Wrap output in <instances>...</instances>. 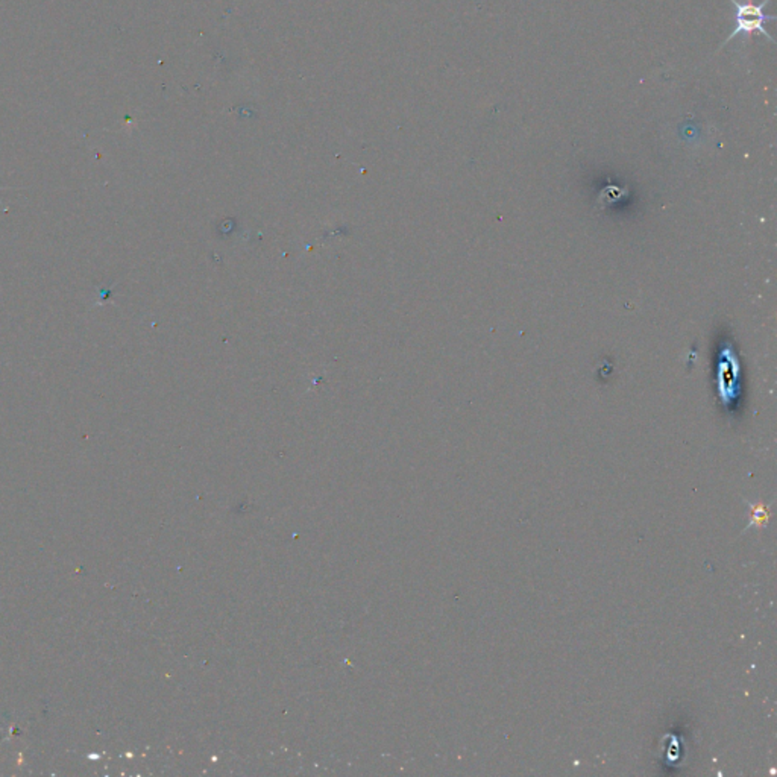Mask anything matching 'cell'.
Listing matches in <instances>:
<instances>
[{"label":"cell","instance_id":"obj_1","mask_svg":"<svg viewBox=\"0 0 777 777\" xmlns=\"http://www.w3.org/2000/svg\"><path fill=\"white\" fill-rule=\"evenodd\" d=\"M730 2H732V5L736 8L735 29L724 40V43L720 46V49H723L726 44H729V41L735 40L736 37L739 36L749 37L753 32H759L762 37L774 43L771 33L767 31V28H765V23L776 20L774 16L765 14V8L770 5L771 0H762V2L758 5L753 2H744V0H730Z\"/></svg>","mask_w":777,"mask_h":777}]
</instances>
